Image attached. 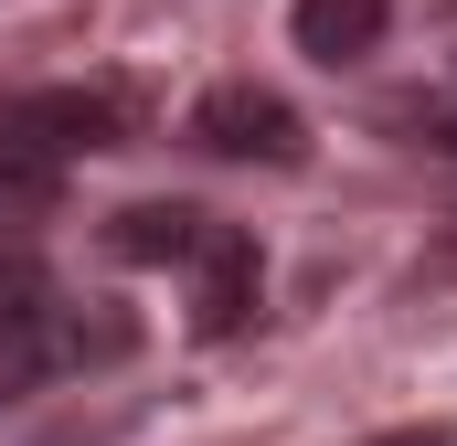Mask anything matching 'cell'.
<instances>
[{"instance_id":"obj_1","label":"cell","mask_w":457,"mask_h":446,"mask_svg":"<svg viewBox=\"0 0 457 446\" xmlns=\"http://www.w3.org/2000/svg\"><path fill=\"white\" fill-rule=\"evenodd\" d=\"M117 138H128V96L117 86H21V96H0V149L11 160L64 170V160L117 149Z\"/></svg>"},{"instance_id":"obj_2","label":"cell","mask_w":457,"mask_h":446,"mask_svg":"<svg viewBox=\"0 0 457 446\" xmlns=\"http://www.w3.org/2000/svg\"><path fill=\"white\" fill-rule=\"evenodd\" d=\"M128 351V319H86V309H54V298H21L0 309V404L75 372V361H117Z\"/></svg>"},{"instance_id":"obj_3","label":"cell","mask_w":457,"mask_h":446,"mask_svg":"<svg viewBox=\"0 0 457 446\" xmlns=\"http://www.w3.org/2000/svg\"><path fill=\"white\" fill-rule=\"evenodd\" d=\"M192 149H213V160H266V170H298V160H309V128H298V107H287L277 86L224 75V86H203V96H192Z\"/></svg>"},{"instance_id":"obj_4","label":"cell","mask_w":457,"mask_h":446,"mask_svg":"<svg viewBox=\"0 0 457 446\" xmlns=\"http://www.w3.org/2000/svg\"><path fill=\"white\" fill-rule=\"evenodd\" d=\"M255 287H266L255 234L213 223V234H203V255H192V330H203V340H234L245 319H255Z\"/></svg>"},{"instance_id":"obj_5","label":"cell","mask_w":457,"mask_h":446,"mask_svg":"<svg viewBox=\"0 0 457 446\" xmlns=\"http://www.w3.org/2000/svg\"><path fill=\"white\" fill-rule=\"evenodd\" d=\"M383 21H394V0H298L287 11V32H298L309 64H361L383 43Z\"/></svg>"},{"instance_id":"obj_6","label":"cell","mask_w":457,"mask_h":446,"mask_svg":"<svg viewBox=\"0 0 457 446\" xmlns=\"http://www.w3.org/2000/svg\"><path fill=\"white\" fill-rule=\"evenodd\" d=\"M203 234H213V213H192V202H128V213L107 223V244L128 266H192Z\"/></svg>"},{"instance_id":"obj_7","label":"cell","mask_w":457,"mask_h":446,"mask_svg":"<svg viewBox=\"0 0 457 446\" xmlns=\"http://www.w3.org/2000/svg\"><path fill=\"white\" fill-rule=\"evenodd\" d=\"M0 202H21V213H32V202H54V170H43V160H11V149H0Z\"/></svg>"},{"instance_id":"obj_8","label":"cell","mask_w":457,"mask_h":446,"mask_svg":"<svg viewBox=\"0 0 457 446\" xmlns=\"http://www.w3.org/2000/svg\"><path fill=\"white\" fill-rule=\"evenodd\" d=\"M372 446H457L447 425H394V436H372Z\"/></svg>"},{"instance_id":"obj_9","label":"cell","mask_w":457,"mask_h":446,"mask_svg":"<svg viewBox=\"0 0 457 446\" xmlns=\"http://www.w3.org/2000/svg\"><path fill=\"white\" fill-rule=\"evenodd\" d=\"M436 277H457V234H447V244H436Z\"/></svg>"}]
</instances>
